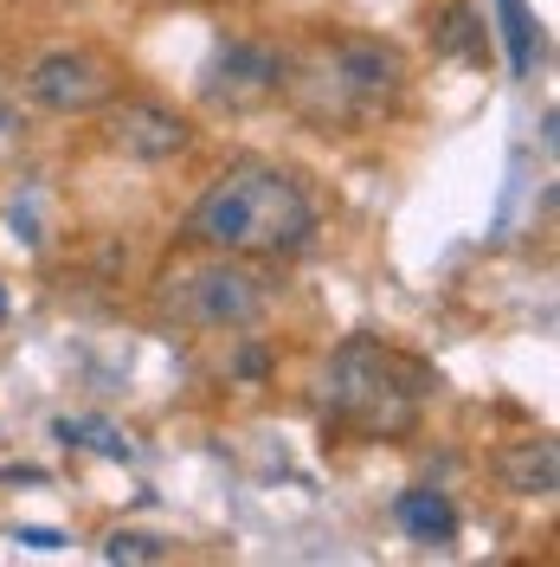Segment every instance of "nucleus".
Returning <instances> with one entry per match:
<instances>
[{
    "label": "nucleus",
    "instance_id": "7",
    "mask_svg": "<svg viewBox=\"0 0 560 567\" xmlns=\"http://www.w3.org/2000/svg\"><path fill=\"white\" fill-rule=\"evenodd\" d=\"M187 116H175L168 104H148V97H110L104 104V142L116 155H129V162H168L187 148Z\"/></svg>",
    "mask_w": 560,
    "mask_h": 567
},
{
    "label": "nucleus",
    "instance_id": "5",
    "mask_svg": "<svg viewBox=\"0 0 560 567\" xmlns=\"http://www.w3.org/2000/svg\"><path fill=\"white\" fill-rule=\"evenodd\" d=\"M27 97L52 116H91L116 97V71L84 52V45H65V52H45L33 71H27Z\"/></svg>",
    "mask_w": 560,
    "mask_h": 567
},
{
    "label": "nucleus",
    "instance_id": "9",
    "mask_svg": "<svg viewBox=\"0 0 560 567\" xmlns=\"http://www.w3.org/2000/svg\"><path fill=\"white\" fill-rule=\"evenodd\" d=\"M400 523L419 535V542H452L457 535V509L438 491H406L400 496Z\"/></svg>",
    "mask_w": 560,
    "mask_h": 567
},
{
    "label": "nucleus",
    "instance_id": "6",
    "mask_svg": "<svg viewBox=\"0 0 560 567\" xmlns=\"http://www.w3.org/2000/svg\"><path fill=\"white\" fill-rule=\"evenodd\" d=\"M200 97L212 110H258L283 97V59L271 45H251V39H232L212 52L207 78H200Z\"/></svg>",
    "mask_w": 560,
    "mask_h": 567
},
{
    "label": "nucleus",
    "instance_id": "10",
    "mask_svg": "<svg viewBox=\"0 0 560 567\" xmlns=\"http://www.w3.org/2000/svg\"><path fill=\"white\" fill-rule=\"evenodd\" d=\"M496 7H502V33H509V65L528 71L535 65V20H528L522 0H496Z\"/></svg>",
    "mask_w": 560,
    "mask_h": 567
},
{
    "label": "nucleus",
    "instance_id": "12",
    "mask_svg": "<svg viewBox=\"0 0 560 567\" xmlns=\"http://www.w3.org/2000/svg\"><path fill=\"white\" fill-rule=\"evenodd\" d=\"M104 555L110 561H168V548H162L155 535H110Z\"/></svg>",
    "mask_w": 560,
    "mask_h": 567
},
{
    "label": "nucleus",
    "instance_id": "4",
    "mask_svg": "<svg viewBox=\"0 0 560 567\" xmlns=\"http://www.w3.org/2000/svg\"><path fill=\"white\" fill-rule=\"evenodd\" d=\"M162 310L187 329H251L265 317V278L246 258H207L162 284Z\"/></svg>",
    "mask_w": 560,
    "mask_h": 567
},
{
    "label": "nucleus",
    "instance_id": "2",
    "mask_svg": "<svg viewBox=\"0 0 560 567\" xmlns=\"http://www.w3.org/2000/svg\"><path fill=\"white\" fill-rule=\"evenodd\" d=\"M406 84L400 52L381 39H322L297 65H283V97L315 130H361L374 123Z\"/></svg>",
    "mask_w": 560,
    "mask_h": 567
},
{
    "label": "nucleus",
    "instance_id": "3",
    "mask_svg": "<svg viewBox=\"0 0 560 567\" xmlns=\"http://www.w3.org/2000/svg\"><path fill=\"white\" fill-rule=\"evenodd\" d=\"M425 368L406 361V354L381 349L367 336H354L342 349L329 354V374H322V400L335 420L361 425L374 439H400L419 425V406H425Z\"/></svg>",
    "mask_w": 560,
    "mask_h": 567
},
{
    "label": "nucleus",
    "instance_id": "11",
    "mask_svg": "<svg viewBox=\"0 0 560 567\" xmlns=\"http://www.w3.org/2000/svg\"><path fill=\"white\" fill-rule=\"evenodd\" d=\"M445 52H484V20L470 7H445V33H438Z\"/></svg>",
    "mask_w": 560,
    "mask_h": 567
},
{
    "label": "nucleus",
    "instance_id": "1",
    "mask_svg": "<svg viewBox=\"0 0 560 567\" xmlns=\"http://www.w3.org/2000/svg\"><path fill=\"white\" fill-rule=\"evenodd\" d=\"M194 246L226 251V258H283L303 251L315 233V200L265 162H239L212 181L187 213Z\"/></svg>",
    "mask_w": 560,
    "mask_h": 567
},
{
    "label": "nucleus",
    "instance_id": "14",
    "mask_svg": "<svg viewBox=\"0 0 560 567\" xmlns=\"http://www.w3.org/2000/svg\"><path fill=\"white\" fill-rule=\"evenodd\" d=\"M0 322H7V290H0Z\"/></svg>",
    "mask_w": 560,
    "mask_h": 567
},
{
    "label": "nucleus",
    "instance_id": "13",
    "mask_svg": "<svg viewBox=\"0 0 560 567\" xmlns=\"http://www.w3.org/2000/svg\"><path fill=\"white\" fill-rule=\"evenodd\" d=\"M20 148H27V123H20V116H13V110L0 104V162H13V155H20Z\"/></svg>",
    "mask_w": 560,
    "mask_h": 567
},
{
    "label": "nucleus",
    "instance_id": "8",
    "mask_svg": "<svg viewBox=\"0 0 560 567\" xmlns=\"http://www.w3.org/2000/svg\"><path fill=\"white\" fill-rule=\"evenodd\" d=\"M496 471H502V491H516V496H554L560 491L554 439H522V445H509V452L496 458Z\"/></svg>",
    "mask_w": 560,
    "mask_h": 567
}]
</instances>
